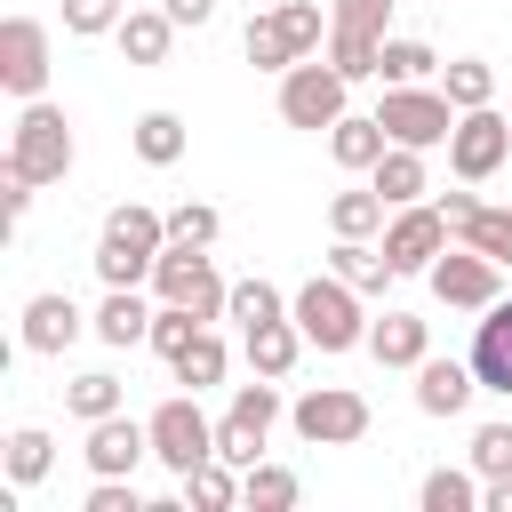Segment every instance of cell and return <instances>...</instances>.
<instances>
[{
	"label": "cell",
	"mask_w": 512,
	"mask_h": 512,
	"mask_svg": "<svg viewBox=\"0 0 512 512\" xmlns=\"http://www.w3.org/2000/svg\"><path fill=\"white\" fill-rule=\"evenodd\" d=\"M160 248H168V216L160 208H144V200H120L112 216H104V232H96V280L104 288H144L152 280V264H160Z\"/></svg>",
	"instance_id": "1"
},
{
	"label": "cell",
	"mask_w": 512,
	"mask_h": 512,
	"mask_svg": "<svg viewBox=\"0 0 512 512\" xmlns=\"http://www.w3.org/2000/svg\"><path fill=\"white\" fill-rule=\"evenodd\" d=\"M8 176H24V184H64L72 176V120H64V104H48V96H24V112H16V128H8V160H0Z\"/></svg>",
	"instance_id": "2"
},
{
	"label": "cell",
	"mask_w": 512,
	"mask_h": 512,
	"mask_svg": "<svg viewBox=\"0 0 512 512\" xmlns=\"http://www.w3.org/2000/svg\"><path fill=\"white\" fill-rule=\"evenodd\" d=\"M288 312H296V328H304V344H312V352H352V344H368L360 288H352V280H336V272H312V280L288 296Z\"/></svg>",
	"instance_id": "3"
},
{
	"label": "cell",
	"mask_w": 512,
	"mask_h": 512,
	"mask_svg": "<svg viewBox=\"0 0 512 512\" xmlns=\"http://www.w3.org/2000/svg\"><path fill=\"white\" fill-rule=\"evenodd\" d=\"M320 8L312 0H280V8H264V16H248V32H240V48H248V64L256 72H288V64H304V56H320Z\"/></svg>",
	"instance_id": "4"
},
{
	"label": "cell",
	"mask_w": 512,
	"mask_h": 512,
	"mask_svg": "<svg viewBox=\"0 0 512 512\" xmlns=\"http://www.w3.org/2000/svg\"><path fill=\"white\" fill-rule=\"evenodd\" d=\"M152 296H160V304H192L200 320H224V312H232V280L216 272L208 248H184V240L160 248V264H152Z\"/></svg>",
	"instance_id": "5"
},
{
	"label": "cell",
	"mask_w": 512,
	"mask_h": 512,
	"mask_svg": "<svg viewBox=\"0 0 512 512\" xmlns=\"http://www.w3.org/2000/svg\"><path fill=\"white\" fill-rule=\"evenodd\" d=\"M344 96H352V80H344L328 56H304V64H288V72H280V120H288V128L328 136V128L352 112Z\"/></svg>",
	"instance_id": "6"
},
{
	"label": "cell",
	"mask_w": 512,
	"mask_h": 512,
	"mask_svg": "<svg viewBox=\"0 0 512 512\" xmlns=\"http://www.w3.org/2000/svg\"><path fill=\"white\" fill-rule=\"evenodd\" d=\"M376 120H384L392 144H416V152H432V144L456 136V104H448V88H432V80H400V88H384Z\"/></svg>",
	"instance_id": "7"
},
{
	"label": "cell",
	"mask_w": 512,
	"mask_h": 512,
	"mask_svg": "<svg viewBox=\"0 0 512 512\" xmlns=\"http://www.w3.org/2000/svg\"><path fill=\"white\" fill-rule=\"evenodd\" d=\"M288 424H296V440L304 448H352V440H368V400L352 392V384H312L296 408H288Z\"/></svg>",
	"instance_id": "8"
},
{
	"label": "cell",
	"mask_w": 512,
	"mask_h": 512,
	"mask_svg": "<svg viewBox=\"0 0 512 512\" xmlns=\"http://www.w3.org/2000/svg\"><path fill=\"white\" fill-rule=\"evenodd\" d=\"M144 424H152V464H168L176 480H184L192 464H208V456H216V424L200 416V392H168Z\"/></svg>",
	"instance_id": "9"
},
{
	"label": "cell",
	"mask_w": 512,
	"mask_h": 512,
	"mask_svg": "<svg viewBox=\"0 0 512 512\" xmlns=\"http://www.w3.org/2000/svg\"><path fill=\"white\" fill-rule=\"evenodd\" d=\"M424 280H432V296H440L448 312H488V304L504 296V264H496V256H480L472 240H448V248L432 256V272H424Z\"/></svg>",
	"instance_id": "10"
},
{
	"label": "cell",
	"mask_w": 512,
	"mask_h": 512,
	"mask_svg": "<svg viewBox=\"0 0 512 512\" xmlns=\"http://www.w3.org/2000/svg\"><path fill=\"white\" fill-rule=\"evenodd\" d=\"M280 424V392H272V376H256V384H232V408L216 416V456L224 464H256L264 456V432Z\"/></svg>",
	"instance_id": "11"
},
{
	"label": "cell",
	"mask_w": 512,
	"mask_h": 512,
	"mask_svg": "<svg viewBox=\"0 0 512 512\" xmlns=\"http://www.w3.org/2000/svg\"><path fill=\"white\" fill-rule=\"evenodd\" d=\"M504 160H512V120H504L496 104L456 112V136H448V168H456V184H488Z\"/></svg>",
	"instance_id": "12"
},
{
	"label": "cell",
	"mask_w": 512,
	"mask_h": 512,
	"mask_svg": "<svg viewBox=\"0 0 512 512\" xmlns=\"http://www.w3.org/2000/svg\"><path fill=\"white\" fill-rule=\"evenodd\" d=\"M448 240H456V232H448L440 200H408V208L384 216V256H392V272H432V256H440Z\"/></svg>",
	"instance_id": "13"
},
{
	"label": "cell",
	"mask_w": 512,
	"mask_h": 512,
	"mask_svg": "<svg viewBox=\"0 0 512 512\" xmlns=\"http://www.w3.org/2000/svg\"><path fill=\"white\" fill-rule=\"evenodd\" d=\"M0 88L8 96H40L48 88V24L40 16H8L0 24Z\"/></svg>",
	"instance_id": "14"
},
{
	"label": "cell",
	"mask_w": 512,
	"mask_h": 512,
	"mask_svg": "<svg viewBox=\"0 0 512 512\" xmlns=\"http://www.w3.org/2000/svg\"><path fill=\"white\" fill-rule=\"evenodd\" d=\"M80 328H96V320H88V312H80L64 288H40V296L24 304V352H40V360H56V352H64Z\"/></svg>",
	"instance_id": "15"
},
{
	"label": "cell",
	"mask_w": 512,
	"mask_h": 512,
	"mask_svg": "<svg viewBox=\"0 0 512 512\" xmlns=\"http://www.w3.org/2000/svg\"><path fill=\"white\" fill-rule=\"evenodd\" d=\"M80 456H88V472H120V480H128V472L152 456V424H136V416H96Z\"/></svg>",
	"instance_id": "16"
},
{
	"label": "cell",
	"mask_w": 512,
	"mask_h": 512,
	"mask_svg": "<svg viewBox=\"0 0 512 512\" xmlns=\"http://www.w3.org/2000/svg\"><path fill=\"white\" fill-rule=\"evenodd\" d=\"M472 392H480V368L472 360H416V408L424 416H464L472 408Z\"/></svg>",
	"instance_id": "17"
},
{
	"label": "cell",
	"mask_w": 512,
	"mask_h": 512,
	"mask_svg": "<svg viewBox=\"0 0 512 512\" xmlns=\"http://www.w3.org/2000/svg\"><path fill=\"white\" fill-rule=\"evenodd\" d=\"M472 368H480V392H504L512 400V296H496L472 328Z\"/></svg>",
	"instance_id": "18"
},
{
	"label": "cell",
	"mask_w": 512,
	"mask_h": 512,
	"mask_svg": "<svg viewBox=\"0 0 512 512\" xmlns=\"http://www.w3.org/2000/svg\"><path fill=\"white\" fill-rule=\"evenodd\" d=\"M384 152H392V136H384V120H376V112H344V120L328 128V160H336V168H352V176H368Z\"/></svg>",
	"instance_id": "19"
},
{
	"label": "cell",
	"mask_w": 512,
	"mask_h": 512,
	"mask_svg": "<svg viewBox=\"0 0 512 512\" xmlns=\"http://www.w3.org/2000/svg\"><path fill=\"white\" fill-rule=\"evenodd\" d=\"M152 312H160V304H144L136 288H104V304H96L88 320H96V336H104L112 352H128V344H152Z\"/></svg>",
	"instance_id": "20"
},
{
	"label": "cell",
	"mask_w": 512,
	"mask_h": 512,
	"mask_svg": "<svg viewBox=\"0 0 512 512\" xmlns=\"http://www.w3.org/2000/svg\"><path fill=\"white\" fill-rule=\"evenodd\" d=\"M368 352H376V368H416V360L432 352V320L384 312V320H368Z\"/></svg>",
	"instance_id": "21"
},
{
	"label": "cell",
	"mask_w": 512,
	"mask_h": 512,
	"mask_svg": "<svg viewBox=\"0 0 512 512\" xmlns=\"http://www.w3.org/2000/svg\"><path fill=\"white\" fill-rule=\"evenodd\" d=\"M240 344H248V368L272 376V384L304 360V328H296V312H280V320H264V328H240Z\"/></svg>",
	"instance_id": "22"
},
{
	"label": "cell",
	"mask_w": 512,
	"mask_h": 512,
	"mask_svg": "<svg viewBox=\"0 0 512 512\" xmlns=\"http://www.w3.org/2000/svg\"><path fill=\"white\" fill-rule=\"evenodd\" d=\"M112 40H120L128 64H168V48H176V16H168V8H128Z\"/></svg>",
	"instance_id": "23"
},
{
	"label": "cell",
	"mask_w": 512,
	"mask_h": 512,
	"mask_svg": "<svg viewBox=\"0 0 512 512\" xmlns=\"http://www.w3.org/2000/svg\"><path fill=\"white\" fill-rule=\"evenodd\" d=\"M368 184H376L392 208H408V200H424V192H432V176H424V152H416V144H392V152L368 168Z\"/></svg>",
	"instance_id": "24"
},
{
	"label": "cell",
	"mask_w": 512,
	"mask_h": 512,
	"mask_svg": "<svg viewBox=\"0 0 512 512\" xmlns=\"http://www.w3.org/2000/svg\"><path fill=\"white\" fill-rule=\"evenodd\" d=\"M384 216H392V200H384L376 184H352V192L328 200V232H336V240H368V232H384Z\"/></svg>",
	"instance_id": "25"
},
{
	"label": "cell",
	"mask_w": 512,
	"mask_h": 512,
	"mask_svg": "<svg viewBox=\"0 0 512 512\" xmlns=\"http://www.w3.org/2000/svg\"><path fill=\"white\" fill-rule=\"evenodd\" d=\"M328 272H336V280H352L360 296H384V280H400V272H392V256H384V248H368V240H336V248H328Z\"/></svg>",
	"instance_id": "26"
},
{
	"label": "cell",
	"mask_w": 512,
	"mask_h": 512,
	"mask_svg": "<svg viewBox=\"0 0 512 512\" xmlns=\"http://www.w3.org/2000/svg\"><path fill=\"white\" fill-rule=\"evenodd\" d=\"M296 496H304V480H296L288 464H264V456H256V464L240 472V504H248V512H288Z\"/></svg>",
	"instance_id": "27"
},
{
	"label": "cell",
	"mask_w": 512,
	"mask_h": 512,
	"mask_svg": "<svg viewBox=\"0 0 512 512\" xmlns=\"http://www.w3.org/2000/svg\"><path fill=\"white\" fill-rule=\"evenodd\" d=\"M440 88H448L456 112H480V104H496V64L488 56H456V64H440Z\"/></svg>",
	"instance_id": "28"
},
{
	"label": "cell",
	"mask_w": 512,
	"mask_h": 512,
	"mask_svg": "<svg viewBox=\"0 0 512 512\" xmlns=\"http://www.w3.org/2000/svg\"><path fill=\"white\" fill-rule=\"evenodd\" d=\"M128 144H136L144 168H176V160H184V120H176V112H144V120L128 128Z\"/></svg>",
	"instance_id": "29"
},
{
	"label": "cell",
	"mask_w": 512,
	"mask_h": 512,
	"mask_svg": "<svg viewBox=\"0 0 512 512\" xmlns=\"http://www.w3.org/2000/svg\"><path fill=\"white\" fill-rule=\"evenodd\" d=\"M168 368H176V384H192V392H208V384H224V368H232V352H224V336H216V328H200V336H192V344H184V352H176Z\"/></svg>",
	"instance_id": "30"
},
{
	"label": "cell",
	"mask_w": 512,
	"mask_h": 512,
	"mask_svg": "<svg viewBox=\"0 0 512 512\" xmlns=\"http://www.w3.org/2000/svg\"><path fill=\"white\" fill-rule=\"evenodd\" d=\"M184 504H200V512H232V504H240V464H224V456L192 464V472H184Z\"/></svg>",
	"instance_id": "31"
},
{
	"label": "cell",
	"mask_w": 512,
	"mask_h": 512,
	"mask_svg": "<svg viewBox=\"0 0 512 512\" xmlns=\"http://www.w3.org/2000/svg\"><path fill=\"white\" fill-rule=\"evenodd\" d=\"M376 56H384V32H352V24H328V64L344 80H376Z\"/></svg>",
	"instance_id": "32"
},
{
	"label": "cell",
	"mask_w": 512,
	"mask_h": 512,
	"mask_svg": "<svg viewBox=\"0 0 512 512\" xmlns=\"http://www.w3.org/2000/svg\"><path fill=\"white\" fill-rule=\"evenodd\" d=\"M48 464H56V440H48L40 424H16V432H8V488L48 480Z\"/></svg>",
	"instance_id": "33"
},
{
	"label": "cell",
	"mask_w": 512,
	"mask_h": 512,
	"mask_svg": "<svg viewBox=\"0 0 512 512\" xmlns=\"http://www.w3.org/2000/svg\"><path fill=\"white\" fill-rule=\"evenodd\" d=\"M432 72H440L432 40H392V32H384V56H376V80H384V88H400V80H432Z\"/></svg>",
	"instance_id": "34"
},
{
	"label": "cell",
	"mask_w": 512,
	"mask_h": 512,
	"mask_svg": "<svg viewBox=\"0 0 512 512\" xmlns=\"http://www.w3.org/2000/svg\"><path fill=\"white\" fill-rule=\"evenodd\" d=\"M64 408H72L80 424H96V416H120V376H112V368H88V376H72V384H64Z\"/></svg>",
	"instance_id": "35"
},
{
	"label": "cell",
	"mask_w": 512,
	"mask_h": 512,
	"mask_svg": "<svg viewBox=\"0 0 512 512\" xmlns=\"http://www.w3.org/2000/svg\"><path fill=\"white\" fill-rule=\"evenodd\" d=\"M416 504H424V512H472V504H480V472H456V464H440V472H424Z\"/></svg>",
	"instance_id": "36"
},
{
	"label": "cell",
	"mask_w": 512,
	"mask_h": 512,
	"mask_svg": "<svg viewBox=\"0 0 512 512\" xmlns=\"http://www.w3.org/2000/svg\"><path fill=\"white\" fill-rule=\"evenodd\" d=\"M280 312H288V296H280L264 272L232 280V312H224V320H240V328H264V320H280Z\"/></svg>",
	"instance_id": "37"
},
{
	"label": "cell",
	"mask_w": 512,
	"mask_h": 512,
	"mask_svg": "<svg viewBox=\"0 0 512 512\" xmlns=\"http://www.w3.org/2000/svg\"><path fill=\"white\" fill-rule=\"evenodd\" d=\"M456 240H472L480 256L512 264V208H472V216H456Z\"/></svg>",
	"instance_id": "38"
},
{
	"label": "cell",
	"mask_w": 512,
	"mask_h": 512,
	"mask_svg": "<svg viewBox=\"0 0 512 512\" xmlns=\"http://www.w3.org/2000/svg\"><path fill=\"white\" fill-rule=\"evenodd\" d=\"M216 232H224V216H216L208 200H176V208H168V240H184V248H216Z\"/></svg>",
	"instance_id": "39"
},
{
	"label": "cell",
	"mask_w": 512,
	"mask_h": 512,
	"mask_svg": "<svg viewBox=\"0 0 512 512\" xmlns=\"http://www.w3.org/2000/svg\"><path fill=\"white\" fill-rule=\"evenodd\" d=\"M200 328H208V320H200L192 304H160V312H152V352H160V360H176Z\"/></svg>",
	"instance_id": "40"
},
{
	"label": "cell",
	"mask_w": 512,
	"mask_h": 512,
	"mask_svg": "<svg viewBox=\"0 0 512 512\" xmlns=\"http://www.w3.org/2000/svg\"><path fill=\"white\" fill-rule=\"evenodd\" d=\"M128 0H64V32L72 40H96V32H120Z\"/></svg>",
	"instance_id": "41"
},
{
	"label": "cell",
	"mask_w": 512,
	"mask_h": 512,
	"mask_svg": "<svg viewBox=\"0 0 512 512\" xmlns=\"http://www.w3.org/2000/svg\"><path fill=\"white\" fill-rule=\"evenodd\" d=\"M472 472L480 480H504L512 472V424H480L472 432Z\"/></svg>",
	"instance_id": "42"
},
{
	"label": "cell",
	"mask_w": 512,
	"mask_h": 512,
	"mask_svg": "<svg viewBox=\"0 0 512 512\" xmlns=\"http://www.w3.org/2000/svg\"><path fill=\"white\" fill-rule=\"evenodd\" d=\"M328 24H352V32H384L392 24V0H336Z\"/></svg>",
	"instance_id": "43"
},
{
	"label": "cell",
	"mask_w": 512,
	"mask_h": 512,
	"mask_svg": "<svg viewBox=\"0 0 512 512\" xmlns=\"http://www.w3.org/2000/svg\"><path fill=\"white\" fill-rule=\"evenodd\" d=\"M160 8H168L176 24H208V16H216V0H160Z\"/></svg>",
	"instance_id": "44"
}]
</instances>
